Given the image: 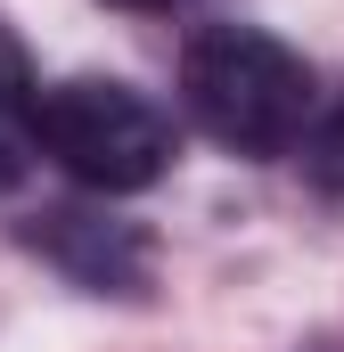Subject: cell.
Instances as JSON below:
<instances>
[{
	"label": "cell",
	"mask_w": 344,
	"mask_h": 352,
	"mask_svg": "<svg viewBox=\"0 0 344 352\" xmlns=\"http://www.w3.org/2000/svg\"><path fill=\"white\" fill-rule=\"evenodd\" d=\"M33 246H50V254L74 270L83 287H98V295H107V287L131 295V287L148 278V238H140V230H107V221H90V213H41Z\"/></svg>",
	"instance_id": "obj_3"
},
{
	"label": "cell",
	"mask_w": 344,
	"mask_h": 352,
	"mask_svg": "<svg viewBox=\"0 0 344 352\" xmlns=\"http://www.w3.org/2000/svg\"><path fill=\"white\" fill-rule=\"evenodd\" d=\"M33 156H41V82L25 41L0 25V188H17Z\"/></svg>",
	"instance_id": "obj_4"
},
{
	"label": "cell",
	"mask_w": 344,
	"mask_h": 352,
	"mask_svg": "<svg viewBox=\"0 0 344 352\" xmlns=\"http://www.w3.org/2000/svg\"><path fill=\"white\" fill-rule=\"evenodd\" d=\"M172 115L115 74H66L41 90V156L98 197H131L172 173Z\"/></svg>",
	"instance_id": "obj_2"
},
{
	"label": "cell",
	"mask_w": 344,
	"mask_h": 352,
	"mask_svg": "<svg viewBox=\"0 0 344 352\" xmlns=\"http://www.w3.org/2000/svg\"><path fill=\"white\" fill-rule=\"evenodd\" d=\"M303 173L320 180V188H336V197H344V98L312 123V140H303Z\"/></svg>",
	"instance_id": "obj_5"
},
{
	"label": "cell",
	"mask_w": 344,
	"mask_h": 352,
	"mask_svg": "<svg viewBox=\"0 0 344 352\" xmlns=\"http://www.w3.org/2000/svg\"><path fill=\"white\" fill-rule=\"evenodd\" d=\"M123 8H180V0H123Z\"/></svg>",
	"instance_id": "obj_6"
},
{
	"label": "cell",
	"mask_w": 344,
	"mask_h": 352,
	"mask_svg": "<svg viewBox=\"0 0 344 352\" xmlns=\"http://www.w3.org/2000/svg\"><path fill=\"white\" fill-rule=\"evenodd\" d=\"M180 107L238 156H287L312 140V66L262 25H205L180 50Z\"/></svg>",
	"instance_id": "obj_1"
},
{
	"label": "cell",
	"mask_w": 344,
	"mask_h": 352,
	"mask_svg": "<svg viewBox=\"0 0 344 352\" xmlns=\"http://www.w3.org/2000/svg\"><path fill=\"white\" fill-rule=\"evenodd\" d=\"M320 352H344V344H320Z\"/></svg>",
	"instance_id": "obj_7"
}]
</instances>
